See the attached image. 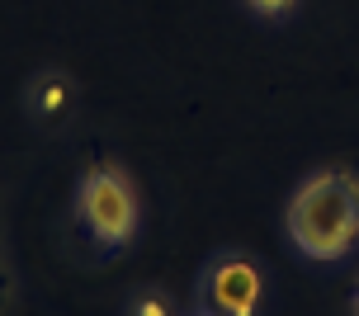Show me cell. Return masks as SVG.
<instances>
[{"mask_svg": "<svg viewBox=\"0 0 359 316\" xmlns=\"http://www.w3.org/2000/svg\"><path fill=\"white\" fill-rule=\"evenodd\" d=\"M288 236L312 260H341L359 241V175L317 170L288 203Z\"/></svg>", "mask_w": 359, "mask_h": 316, "instance_id": "1", "label": "cell"}, {"mask_svg": "<svg viewBox=\"0 0 359 316\" xmlns=\"http://www.w3.org/2000/svg\"><path fill=\"white\" fill-rule=\"evenodd\" d=\"M76 212L104 250L123 246L137 227V198H133L128 175L118 165H90L81 179V193H76Z\"/></svg>", "mask_w": 359, "mask_h": 316, "instance_id": "2", "label": "cell"}, {"mask_svg": "<svg viewBox=\"0 0 359 316\" xmlns=\"http://www.w3.org/2000/svg\"><path fill=\"white\" fill-rule=\"evenodd\" d=\"M203 298L217 316H255L260 307V269L246 255H227L208 269L203 279Z\"/></svg>", "mask_w": 359, "mask_h": 316, "instance_id": "3", "label": "cell"}, {"mask_svg": "<svg viewBox=\"0 0 359 316\" xmlns=\"http://www.w3.org/2000/svg\"><path fill=\"white\" fill-rule=\"evenodd\" d=\"M72 109V81L62 76V71H48V76H38V85H34V114L38 118H62Z\"/></svg>", "mask_w": 359, "mask_h": 316, "instance_id": "4", "label": "cell"}, {"mask_svg": "<svg viewBox=\"0 0 359 316\" xmlns=\"http://www.w3.org/2000/svg\"><path fill=\"white\" fill-rule=\"evenodd\" d=\"M251 10H260V15H284V10H293V0H251Z\"/></svg>", "mask_w": 359, "mask_h": 316, "instance_id": "5", "label": "cell"}, {"mask_svg": "<svg viewBox=\"0 0 359 316\" xmlns=\"http://www.w3.org/2000/svg\"><path fill=\"white\" fill-rule=\"evenodd\" d=\"M137 316H170V312H165V302H156V298H142V302H137Z\"/></svg>", "mask_w": 359, "mask_h": 316, "instance_id": "6", "label": "cell"}, {"mask_svg": "<svg viewBox=\"0 0 359 316\" xmlns=\"http://www.w3.org/2000/svg\"><path fill=\"white\" fill-rule=\"evenodd\" d=\"M0 302H5V274H0Z\"/></svg>", "mask_w": 359, "mask_h": 316, "instance_id": "7", "label": "cell"}, {"mask_svg": "<svg viewBox=\"0 0 359 316\" xmlns=\"http://www.w3.org/2000/svg\"><path fill=\"white\" fill-rule=\"evenodd\" d=\"M355 316H359V298H355Z\"/></svg>", "mask_w": 359, "mask_h": 316, "instance_id": "8", "label": "cell"}]
</instances>
